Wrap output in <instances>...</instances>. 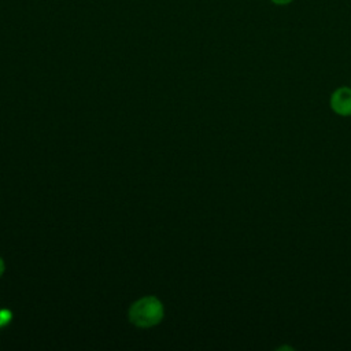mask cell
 <instances>
[{"instance_id": "cell-3", "label": "cell", "mask_w": 351, "mask_h": 351, "mask_svg": "<svg viewBox=\"0 0 351 351\" xmlns=\"http://www.w3.org/2000/svg\"><path fill=\"white\" fill-rule=\"evenodd\" d=\"M11 319V313L8 310H0V328L7 325Z\"/></svg>"}, {"instance_id": "cell-2", "label": "cell", "mask_w": 351, "mask_h": 351, "mask_svg": "<svg viewBox=\"0 0 351 351\" xmlns=\"http://www.w3.org/2000/svg\"><path fill=\"white\" fill-rule=\"evenodd\" d=\"M330 110L339 117H351V86L336 88L329 97Z\"/></svg>"}, {"instance_id": "cell-5", "label": "cell", "mask_w": 351, "mask_h": 351, "mask_svg": "<svg viewBox=\"0 0 351 351\" xmlns=\"http://www.w3.org/2000/svg\"><path fill=\"white\" fill-rule=\"evenodd\" d=\"M3 271H4V262H3V259L0 258V276L3 274Z\"/></svg>"}, {"instance_id": "cell-4", "label": "cell", "mask_w": 351, "mask_h": 351, "mask_svg": "<svg viewBox=\"0 0 351 351\" xmlns=\"http://www.w3.org/2000/svg\"><path fill=\"white\" fill-rule=\"evenodd\" d=\"M270 3H273L274 5H288L291 3H293L295 0H269Z\"/></svg>"}, {"instance_id": "cell-1", "label": "cell", "mask_w": 351, "mask_h": 351, "mask_svg": "<svg viewBox=\"0 0 351 351\" xmlns=\"http://www.w3.org/2000/svg\"><path fill=\"white\" fill-rule=\"evenodd\" d=\"M163 317L162 303L154 296H145L134 302L129 310L130 321L138 328L156 325Z\"/></svg>"}]
</instances>
